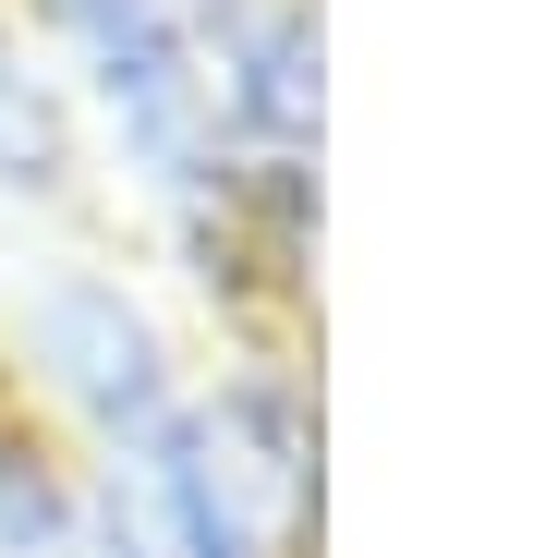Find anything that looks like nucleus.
<instances>
[{"mask_svg": "<svg viewBox=\"0 0 546 558\" xmlns=\"http://www.w3.org/2000/svg\"><path fill=\"white\" fill-rule=\"evenodd\" d=\"M195 364H207V328L170 304V279L134 243H49L0 304V377L85 474L158 449L195 401Z\"/></svg>", "mask_w": 546, "mask_h": 558, "instance_id": "1", "label": "nucleus"}, {"mask_svg": "<svg viewBox=\"0 0 546 558\" xmlns=\"http://www.w3.org/2000/svg\"><path fill=\"white\" fill-rule=\"evenodd\" d=\"M219 134L255 182H316L328 146V0H182Z\"/></svg>", "mask_w": 546, "mask_h": 558, "instance_id": "3", "label": "nucleus"}, {"mask_svg": "<svg viewBox=\"0 0 546 558\" xmlns=\"http://www.w3.org/2000/svg\"><path fill=\"white\" fill-rule=\"evenodd\" d=\"M0 558H85V461L0 377Z\"/></svg>", "mask_w": 546, "mask_h": 558, "instance_id": "6", "label": "nucleus"}, {"mask_svg": "<svg viewBox=\"0 0 546 558\" xmlns=\"http://www.w3.org/2000/svg\"><path fill=\"white\" fill-rule=\"evenodd\" d=\"M98 207V158H85V122L61 98V73L37 61V37L0 0V219H85Z\"/></svg>", "mask_w": 546, "mask_h": 558, "instance_id": "5", "label": "nucleus"}, {"mask_svg": "<svg viewBox=\"0 0 546 558\" xmlns=\"http://www.w3.org/2000/svg\"><path fill=\"white\" fill-rule=\"evenodd\" d=\"M85 558H267L170 437L85 474Z\"/></svg>", "mask_w": 546, "mask_h": 558, "instance_id": "4", "label": "nucleus"}, {"mask_svg": "<svg viewBox=\"0 0 546 558\" xmlns=\"http://www.w3.org/2000/svg\"><path fill=\"white\" fill-rule=\"evenodd\" d=\"M170 449L207 474V498L267 558H316V522H328V389H316V340L304 328L207 340Z\"/></svg>", "mask_w": 546, "mask_h": 558, "instance_id": "2", "label": "nucleus"}]
</instances>
